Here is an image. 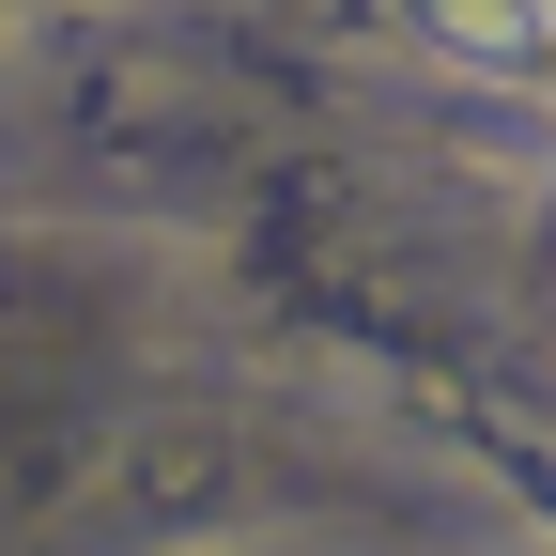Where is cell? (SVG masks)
I'll list each match as a JSON object with an SVG mask.
<instances>
[{
  "instance_id": "cell-1",
  "label": "cell",
  "mask_w": 556,
  "mask_h": 556,
  "mask_svg": "<svg viewBox=\"0 0 556 556\" xmlns=\"http://www.w3.org/2000/svg\"><path fill=\"white\" fill-rule=\"evenodd\" d=\"M402 16L479 78H556V0H402Z\"/></svg>"
}]
</instances>
